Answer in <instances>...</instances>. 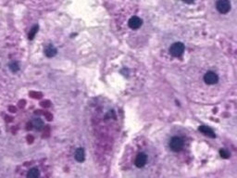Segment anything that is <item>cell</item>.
<instances>
[{"mask_svg": "<svg viewBox=\"0 0 237 178\" xmlns=\"http://www.w3.org/2000/svg\"><path fill=\"white\" fill-rule=\"evenodd\" d=\"M203 82L206 83L207 86H215L220 83V76L215 71L208 69L205 71V73L202 76Z\"/></svg>", "mask_w": 237, "mask_h": 178, "instance_id": "6da1fadb", "label": "cell"}, {"mask_svg": "<svg viewBox=\"0 0 237 178\" xmlns=\"http://www.w3.org/2000/svg\"><path fill=\"white\" fill-rule=\"evenodd\" d=\"M184 146V140L179 136H173L169 141V147L172 148V150L175 152L182 150Z\"/></svg>", "mask_w": 237, "mask_h": 178, "instance_id": "7a4b0ae2", "label": "cell"}, {"mask_svg": "<svg viewBox=\"0 0 237 178\" xmlns=\"http://www.w3.org/2000/svg\"><path fill=\"white\" fill-rule=\"evenodd\" d=\"M184 49H185L184 45L183 43L177 42L170 45L169 53L172 56H173V57H179V56H181L184 52Z\"/></svg>", "mask_w": 237, "mask_h": 178, "instance_id": "3957f363", "label": "cell"}, {"mask_svg": "<svg viewBox=\"0 0 237 178\" xmlns=\"http://www.w3.org/2000/svg\"><path fill=\"white\" fill-rule=\"evenodd\" d=\"M216 7L220 13L227 14L231 9L230 0H218L217 3H216Z\"/></svg>", "mask_w": 237, "mask_h": 178, "instance_id": "277c9868", "label": "cell"}, {"mask_svg": "<svg viewBox=\"0 0 237 178\" xmlns=\"http://www.w3.org/2000/svg\"><path fill=\"white\" fill-rule=\"evenodd\" d=\"M128 26L131 30H139L143 25V20L138 16H132L128 21Z\"/></svg>", "mask_w": 237, "mask_h": 178, "instance_id": "5b68a950", "label": "cell"}, {"mask_svg": "<svg viewBox=\"0 0 237 178\" xmlns=\"http://www.w3.org/2000/svg\"><path fill=\"white\" fill-rule=\"evenodd\" d=\"M146 162H147V156H146V154H145V153H139L136 156L134 163H135V165L138 168L144 167Z\"/></svg>", "mask_w": 237, "mask_h": 178, "instance_id": "8992f818", "label": "cell"}, {"mask_svg": "<svg viewBox=\"0 0 237 178\" xmlns=\"http://www.w3.org/2000/svg\"><path fill=\"white\" fill-rule=\"evenodd\" d=\"M40 177V172L37 168H33L27 174V178H39Z\"/></svg>", "mask_w": 237, "mask_h": 178, "instance_id": "52a82bcc", "label": "cell"}, {"mask_svg": "<svg viewBox=\"0 0 237 178\" xmlns=\"http://www.w3.org/2000/svg\"><path fill=\"white\" fill-rule=\"evenodd\" d=\"M84 156H85V154H84V150L82 148H78L77 150L75 151V159H76L79 162H83Z\"/></svg>", "mask_w": 237, "mask_h": 178, "instance_id": "ba28073f", "label": "cell"}, {"mask_svg": "<svg viewBox=\"0 0 237 178\" xmlns=\"http://www.w3.org/2000/svg\"><path fill=\"white\" fill-rule=\"evenodd\" d=\"M45 55H46L48 58H52V57H54V56L56 55V49L54 48L53 45H49V46H47V48H45Z\"/></svg>", "mask_w": 237, "mask_h": 178, "instance_id": "9c48e42d", "label": "cell"}, {"mask_svg": "<svg viewBox=\"0 0 237 178\" xmlns=\"http://www.w3.org/2000/svg\"><path fill=\"white\" fill-rule=\"evenodd\" d=\"M33 125L36 129H42L44 126V124L40 119H35L33 121Z\"/></svg>", "mask_w": 237, "mask_h": 178, "instance_id": "30bf717a", "label": "cell"}, {"mask_svg": "<svg viewBox=\"0 0 237 178\" xmlns=\"http://www.w3.org/2000/svg\"><path fill=\"white\" fill-rule=\"evenodd\" d=\"M200 130L202 131V132H204L205 134H207V135H210V136H214L213 132H212V131H211L210 128H207V126H202V127H200Z\"/></svg>", "mask_w": 237, "mask_h": 178, "instance_id": "8fae6325", "label": "cell"}, {"mask_svg": "<svg viewBox=\"0 0 237 178\" xmlns=\"http://www.w3.org/2000/svg\"><path fill=\"white\" fill-rule=\"evenodd\" d=\"M37 29H38V27L37 26H35L33 29H32V31H31V33H30V34H29V38L30 39H33V37L34 36V34H35V33L37 32Z\"/></svg>", "mask_w": 237, "mask_h": 178, "instance_id": "7c38bea8", "label": "cell"}, {"mask_svg": "<svg viewBox=\"0 0 237 178\" xmlns=\"http://www.w3.org/2000/svg\"><path fill=\"white\" fill-rule=\"evenodd\" d=\"M10 70L12 71H17L18 70H19V65L16 63V62H14V63H12L11 65H10Z\"/></svg>", "mask_w": 237, "mask_h": 178, "instance_id": "4fadbf2b", "label": "cell"}, {"mask_svg": "<svg viewBox=\"0 0 237 178\" xmlns=\"http://www.w3.org/2000/svg\"><path fill=\"white\" fill-rule=\"evenodd\" d=\"M183 1H184V3H186V4L191 5V4H193V3L195 2V0H183Z\"/></svg>", "mask_w": 237, "mask_h": 178, "instance_id": "5bb4252c", "label": "cell"}, {"mask_svg": "<svg viewBox=\"0 0 237 178\" xmlns=\"http://www.w3.org/2000/svg\"><path fill=\"white\" fill-rule=\"evenodd\" d=\"M221 156H223L224 158H227V157L229 156V154L227 153V152H225L224 150H221Z\"/></svg>", "mask_w": 237, "mask_h": 178, "instance_id": "9a60e30c", "label": "cell"}]
</instances>
